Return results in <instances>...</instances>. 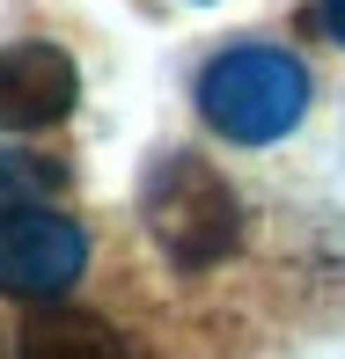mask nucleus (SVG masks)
<instances>
[{
    "instance_id": "nucleus-1",
    "label": "nucleus",
    "mask_w": 345,
    "mask_h": 359,
    "mask_svg": "<svg viewBox=\"0 0 345 359\" xmlns=\"http://www.w3.org/2000/svg\"><path fill=\"white\" fill-rule=\"evenodd\" d=\"M140 220H147V235L162 242V257H169L176 271L221 264V257L235 250V235H242V205H235V191H228V176L213 169V161H199L191 147H169V154L147 161Z\"/></svg>"
},
{
    "instance_id": "nucleus-2",
    "label": "nucleus",
    "mask_w": 345,
    "mask_h": 359,
    "mask_svg": "<svg viewBox=\"0 0 345 359\" xmlns=\"http://www.w3.org/2000/svg\"><path fill=\"white\" fill-rule=\"evenodd\" d=\"M199 118L235 147H272L308 118V67L279 44H235V52L206 59Z\"/></svg>"
},
{
    "instance_id": "nucleus-3",
    "label": "nucleus",
    "mask_w": 345,
    "mask_h": 359,
    "mask_svg": "<svg viewBox=\"0 0 345 359\" xmlns=\"http://www.w3.org/2000/svg\"><path fill=\"white\" fill-rule=\"evenodd\" d=\"M89 264V235L59 213L52 198L37 205H0V293L8 301H67V286Z\"/></svg>"
},
{
    "instance_id": "nucleus-4",
    "label": "nucleus",
    "mask_w": 345,
    "mask_h": 359,
    "mask_svg": "<svg viewBox=\"0 0 345 359\" xmlns=\"http://www.w3.org/2000/svg\"><path fill=\"white\" fill-rule=\"evenodd\" d=\"M81 103V74L59 44H0V133H44Z\"/></svg>"
},
{
    "instance_id": "nucleus-5",
    "label": "nucleus",
    "mask_w": 345,
    "mask_h": 359,
    "mask_svg": "<svg viewBox=\"0 0 345 359\" xmlns=\"http://www.w3.org/2000/svg\"><path fill=\"white\" fill-rule=\"evenodd\" d=\"M15 359H133V345H125V330L110 316L44 301L37 316L15 330Z\"/></svg>"
},
{
    "instance_id": "nucleus-6",
    "label": "nucleus",
    "mask_w": 345,
    "mask_h": 359,
    "mask_svg": "<svg viewBox=\"0 0 345 359\" xmlns=\"http://www.w3.org/2000/svg\"><path fill=\"white\" fill-rule=\"evenodd\" d=\"M67 184V169L44 154H22V147H0V205H37Z\"/></svg>"
},
{
    "instance_id": "nucleus-7",
    "label": "nucleus",
    "mask_w": 345,
    "mask_h": 359,
    "mask_svg": "<svg viewBox=\"0 0 345 359\" xmlns=\"http://www.w3.org/2000/svg\"><path fill=\"white\" fill-rule=\"evenodd\" d=\"M316 22L331 29V44H345V0H323V8H316Z\"/></svg>"
}]
</instances>
